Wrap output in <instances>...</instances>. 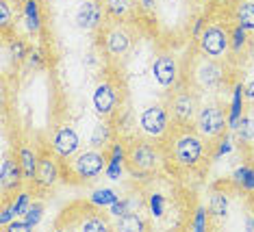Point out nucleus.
I'll list each match as a JSON object with an SVG mask.
<instances>
[{
    "label": "nucleus",
    "instance_id": "9",
    "mask_svg": "<svg viewBox=\"0 0 254 232\" xmlns=\"http://www.w3.org/2000/svg\"><path fill=\"white\" fill-rule=\"evenodd\" d=\"M59 156H57L55 152H44L39 154V163H37V172H35V180H33V184H35L37 189L42 191H53L57 184L61 182V163H59Z\"/></svg>",
    "mask_w": 254,
    "mask_h": 232
},
{
    "label": "nucleus",
    "instance_id": "26",
    "mask_svg": "<svg viewBox=\"0 0 254 232\" xmlns=\"http://www.w3.org/2000/svg\"><path fill=\"white\" fill-rule=\"evenodd\" d=\"M89 143H91L94 148H100V150H105L107 143H111V128L107 126V119H102L100 124H98L96 128H94Z\"/></svg>",
    "mask_w": 254,
    "mask_h": 232
},
{
    "label": "nucleus",
    "instance_id": "21",
    "mask_svg": "<svg viewBox=\"0 0 254 232\" xmlns=\"http://www.w3.org/2000/svg\"><path fill=\"white\" fill-rule=\"evenodd\" d=\"M137 0H102V7H105V13L113 20H124L128 17L132 11L137 9Z\"/></svg>",
    "mask_w": 254,
    "mask_h": 232
},
{
    "label": "nucleus",
    "instance_id": "18",
    "mask_svg": "<svg viewBox=\"0 0 254 232\" xmlns=\"http://www.w3.org/2000/svg\"><path fill=\"white\" fill-rule=\"evenodd\" d=\"M146 206H148L150 217H152L154 222H163L167 217V211L172 208V202L163 191H150L146 195Z\"/></svg>",
    "mask_w": 254,
    "mask_h": 232
},
{
    "label": "nucleus",
    "instance_id": "39",
    "mask_svg": "<svg viewBox=\"0 0 254 232\" xmlns=\"http://www.w3.org/2000/svg\"><path fill=\"white\" fill-rule=\"evenodd\" d=\"M202 31H204V28H202V17H198V20H195V26H193V35H200Z\"/></svg>",
    "mask_w": 254,
    "mask_h": 232
},
{
    "label": "nucleus",
    "instance_id": "37",
    "mask_svg": "<svg viewBox=\"0 0 254 232\" xmlns=\"http://www.w3.org/2000/svg\"><path fill=\"white\" fill-rule=\"evenodd\" d=\"M7 230H31V226H28L26 219H13L9 226H7Z\"/></svg>",
    "mask_w": 254,
    "mask_h": 232
},
{
    "label": "nucleus",
    "instance_id": "19",
    "mask_svg": "<svg viewBox=\"0 0 254 232\" xmlns=\"http://www.w3.org/2000/svg\"><path fill=\"white\" fill-rule=\"evenodd\" d=\"M228 211H230V202H228V193H226V191H217V189L211 191V198H209L211 222H215V224L226 222Z\"/></svg>",
    "mask_w": 254,
    "mask_h": 232
},
{
    "label": "nucleus",
    "instance_id": "29",
    "mask_svg": "<svg viewBox=\"0 0 254 232\" xmlns=\"http://www.w3.org/2000/svg\"><path fill=\"white\" fill-rule=\"evenodd\" d=\"M31 195L26 193V191H18V193H13L11 195V204H13V211H15V215L18 217H24V213L28 211V206H31Z\"/></svg>",
    "mask_w": 254,
    "mask_h": 232
},
{
    "label": "nucleus",
    "instance_id": "10",
    "mask_svg": "<svg viewBox=\"0 0 254 232\" xmlns=\"http://www.w3.org/2000/svg\"><path fill=\"white\" fill-rule=\"evenodd\" d=\"M91 104H94V111L100 119H111L113 113L120 107V94L118 87L111 80H102L96 85L94 96H91Z\"/></svg>",
    "mask_w": 254,
    "mask_h": 232
},
{
    "label": "nucleus",
    "instance_id": "20",
    "mask_svg": "<svg viewBox=\"0 0 254 232\" xmlns=\"http://www.w3.org/2000/svg\"><path fill=\"white\" fill-rule=\"evenodd\" d=\"M15 154H18V161H20V165H22V172H24V180L26 182H33V180H35L37 163H39V154L31 146H28V143H22Z\"/></svg>",
    "mask_w": 254,
    "mask_h": 232
},
{
    "label": "nucleus",
    "instance_id": "1",
    "mask_svg": "<svg viewBox=\"0 0 254 232\" xmlns=\"http://www.w3.org/2000/svg\"><path fill=\"white\" fill-rule=\"evenodd\" d=\"M165 141V159L178 170L191 172L204 163L209 141L191 126H174Z\"/></svg>",
    "mask_w": 254,
    "mask_h": 232
},
{
    "label": "nucleus",
    "instance_id": "11",
    "mask_svg": "<svg viewBox=\"0 0 254 232\" xmlns=\"http://www.w3.org/2000/svg\"><path fill=\"white\" fill-rule=\"evenodd\" d=\"M24 172L18 161V154L2 156V165H0V191H2V198H11V193H18L24 184Z\"/></svg>",
    "mask_w": 254,
    "mask_h": 232
},
{
    "label": "nucleus",
    "instance_id": "17",
    "mask_svg": "<svg viewBox=\"0 0 254 232\" xmlns=\"http://www.w3.org/2000/svg\"><path fill=\"white\" fill-rule=\"evenodd\" d=\"M76 228L78 230H85V232H105V230H111L113 224L111 219L102 213H98V206L96 208H89L87 215H83L76 222Z\"/></svg>",
    "mask_w": 254,
    "mask_h": 232
},
{
    "label": "nucleus",
    "instance_id": "28",
    "mask_svg": "<svg viewBox=\"0 0 254 232\" xmlns=\"http://www.w3.org/2000/svg\"><path fill=\"white\" fill-rule=\"evenodd\" d=\"M233 178H235V182L241 184L246 191H254V170L252 167H239V170H235Z\"/></svg>",
    "mask_w": 254,
    "mask_h": 232
},
{
    "label": "nucleus",
    "instance_id": "8",
    "mask_svg": "<svg viewBox=\"0 0 254 232\" xmlns=\"http://www.w3.org/2000/svg\"><path fill=\"white\" fill-rule=\"evenodd\" d=\"M198 50L204 57L224 61L230 52V31L219 24L204 26V31L198 35Z\"/></svg>",
    "mask_w": 254,
    "mask_h": 232
},
{
    "label": "nucleus",
    "instance_id": "36",
    "mask_svg": "<svg viewBox=\"0 0 254 232\" xmlns=\"http://www.w3.org/2000/svg\"><path fill=\"white\" fill-rule=\"evenodd\" d=\"M244 96H246V102L254 107V76L244 85Z\"/></svg>",
    "mask_w": 254,
    "mask_h": 232
},
{
    "label": "nucleus",
    "instance_id": "35",
    "mask_svg": "<svg viewBox=\"0 0 254 232\" xmlns=\"http://www.w3.org/2000/svg\"><path fill=\"white\" fill-rule=\"evenodd\" d=\"M124 165H126V161L122 159H109V165H107V176L111 178V180H120V176H122V172H124Z\"/></svg>",
    "mask_w": 254,
    "mask_h": 232
},
{
    "label": "nucleus",
    "instance_id": "25",
    "mask_svg": "<svg viewBox=\"0 0 254 232\" xmlns=\"http://www.w3.org/2000/svg\"><path fill=\"white\" fill-rule=\"evenodd\" d=\"M248 44H250V37H248V31L246 28H241L239 24H235V28L230 31V52H235V55H241Z\"/></svg>",
    "mask_w": 254,
    "mask_h": 232
},
{
    "label": "nucleus",
    "instance_id": "38",
    "mask_svg": "<svg viewBox=\"0 0 254 232\" xmlns=\"http://www.w3.org/2000/svg\"><path fill=\"white\" fill-rule=\"evenodd\" d=\"M139 2V7L146 11V13H154L157 11V0H137Z\"/></svg>",
    "mask_w": 254,
    "mask_h": 232
},
{
    "label": "nucleus",
    "instance_id": "23",
    "mask_svg": "<svg viewBox=\"0 0 254 232\" xmlns=\"http://www.w3.org/2000/svg\"><path fill=\"white\" fill-rule=\"evenodd\" d=\"M235 22L248 33L254 31V0H241L235 7Z\"/></svg>",
    "mask_w": 254,
    "mask_h": 232
},
{
    "label": "nucleus",
    "instance_id": "30",
    "mask_svg": "<svg viewBox=\"0 0 254 232\" xmlns=\"http://www.w3.org/2000/svg\"><path fill=\"white\" fill-rule=\"evenodd\" d=\"M113 202H118V193L111 191V189H100V191H96V193L91 195V204L98 206V208L111 206Z\"/></svg>",
    "mask_w": 254,
    "mask_h": 232
},
{
    "label": "nucleus",
    "instance_id": "16",
    "mask_svg": "<svg viewBox=\"0 0 254 232\" xmlns=\"http://www.w3.org/2000/svg\"><path fill=\"white\" fill-rule=\"evenodd\" d=\"M22 22H24L28 35H39L44 26V15L39 0H22Z\"/></svg>",
    "mask_w": 254,
    "mask_h": 232
},
{
    "label": "nucleus",
    "instance_id": "4",
    "mask_svg": "<svg viewBox=\"0 0 254 232\" xmlns=\"http://www.w3.org/2000/svg\"><path fill=\"white\" fill-rule=\"evenodd\" d=\"M193 128L200 132L206 141H215L226 135L228 128V109L222 102H204L195 115Z\"/></svg>",
    "mask_w": 254,
    "mask_h": 232
},
{
    "label": "nucleus",
    "instance_id": "32",
    "mask_svg": "<svg viewBox=\"0 0 254 232\" xmlns=\"http://www.w3.org/2000/svg\"><path fill=\"white\" fill-rule=\"evenodd\" d=\"M13 20H15V13L11 11L9 0H0V28H2V33L9 31V26L13 24Z\"/></svg>",
    "mask_w": 254,
    "mask_h": 232
},
{
    "label": "nucleus",
    "instance_id": "34",
    "mask_svg": "<svg viewBox=\"0 0 254 232\" xmlns=\"http://www.w3.org/2000/svg\"><path fill=\"white\" fill-rule=\"evenodd\" d=\"M15 217H18V215H15L11 200H9V198H2V211H0V226H2V228H7V226L13 222Z\"/></svg>",
    "mask_w": 254,
    "mask_h": 232
},
{
    "label": "nucleus",
    "instance_id": "2",
    "mask_svg": "<svg viewBox=\"0 0 254 232\" xmlns=\"http://www.w3.org/2000/svg\"><path fill=\"white\" fill-rule=\"evenodd\" d=\"M165 161H167L165 152L150 139L130 143L128 150H126V167L135 176H146V178L159 176Z\"/></svg>",
    "mask_w": 254,
    "mask_h": 232
},
{
    "label": "nucleus",
    "instance_id": "13",
    "mask_svg": "<svg viewBox=\"0 0 254 232\" xmlns=\"http://www.w3.org/2000/svg\"><path fill=\"white\" fill-rule=\"evenodd\" d=\"M50 146H53V152L59 156L61 161H67L80 150V137H78V132L74 130V126L63 124L55 130Z\"/></svg>",
    "mask_w": 254,
    "mask_h": 232
},
{
    "label": "nucleus",
    "instance_id": "12",
    "mask_svg": "<svg viewBox=\"0 0 254 232\" xmlns=\"http://www.w3.org/2000/svg\"><path fill=\"white\" fill-rule=\"evenodd\" d=\"M152 78L157 80L159 87L163 89H174L178 87V78H181V69H178V61L174 55H159L152 63Z\"/></svg>",
    "mask_w": 254,
    "mask_h": 232
},
{
    "label": "nucleus",
    "instance_id": "15",
    "mask_svg": "<svg viewBox=\"0 0 254 232\" xmlns=\"http://www.w3.org/2000/svg\"><path fill=\"white\" fill-rule=\"evenodd\" d=\"M102 15H105V7L98 0H83L78 4L76 13H74V24L76 28L85 33H91L102 24Z\"/></svg>",
    "mask_w": 254,
    "mask_h": 232
},
{
    "label": "nucleus",
    "instance_id": "24",
    "mask_svg": "<svg viewBox=\"0 0 254 232\" xmlns=\"http://www.w3.org/2000/svg\"><path fill=\"white\" fill-rule=\"evenodd\" d=\"M237 139L244 146H252L254 143V111H246L241 115L239 124H237Z\"/></svg>",
    "mask_w": 254,
    "mask_h": 232
},
{
    "label": "nucleus",
    "instance_id": "3",
    "mask_svg": "<svg viewBox=\"0 0 254 232\" xmlns=\"http://www.w3.org/2000/svg\"><path fill=\"white\" fill-rule=\"evenodd\" d=\"M109 165V156L105 150L100 148H87V150H78L72 159L65 161V170L76 178V182H91L100 176L102 172H107Z\"/></svg>",
    "mask_w": 254,
    "mask_h": 232
},
{
    "label": "nucleus",
    "instance_id": "33",
    "mask_svg": "<svg viewBox=\"0 0 254 232\" xmlns=\"http://www.w3.org/2000/svg\"><path fill=\"white\" fill-rule=\"evenodd\" d=\"M9 52H11V59L13 61H22L24 57H28V48H26V44L22 42L20 37H13L9 42Z\"/></svg>",
    "mask_w": 254,
    "mask_h": 232
},
{
    "label": "nucleus",
    "instance_id": "31",
    "mask_svg": "<svg viewBox=\"0 0 254 232\" xmlns=\"http://www.w3.org/2000/svg\"><path fill=\"white\" fill-rule=\"evenodd\" d=\"M42 217H44V202H31L28 211L24 213V219L28 222V226L35 228V226L42 222Z\"/></svg>",
    "mask_w": 254,
    "mask_h": 232
},
{
    "label": "nucleus",
    "instance_id": "27",
    "mask_svg": "<svg viewBox=\"0 0 254 232\" xmlns=\"http://www.w3.org/2000/svg\"><path fill=\"white\" fill-rule=\"evenodd\" d=\"M209 224H211L209 208L198 206L195 208V213H193V217L189 219V228L195 230V232H204V230H209Z\"/></svg>",
    "mask_w": 254,
    "mask_h": 232
},
{
    "label": "nucleus",
    "instance_id": "6",
    "mask_svg": "<svg viewBox=\"0 0 254 232\" xmlns=\"http://www.w3.org/2000/svg\"><path fill=\"white\" fill-rule=\"evenodd\" d=\"M167 109H170V117L174 126H193L195 115L200 111L198 91L193 87H178L170 96Z\"/></svg>",
    "mask_w": 254,
    "mask_h": 232
},
{
    "label": "nucleus",
    "instance_id": "14",
    "mask_svg": "<svg viewBox=\"0 0 254 232\" xmlns=\"http://www.w3.org/2000/svg\"><path fill=\"white\" fill-rule=\"evenodd\" d=\"M102 39H105V50L111 59H122V57H126L132 46V35L128 33V28H124L120 22L109 26Z\"/></svg>",
    "mask_w": 254,
    "mask_h": 232
},
{
    "label": "nucleus",
    "instance_id": "5",
    "mask_svg": "<svg viewBox=\"0 0 254 232\" xmlns=\"http://www.w3.org/2000/svg\"><path fill=\"white\" fill-rule=\"evenodd\" d=\"M226 78V69H224L222 61L211 59V57H195L191 69H189V85L195 91H215L224 85Z\"/></svg>",
    "mask_w": 254,
    "mask_h": 232
},
{
    "label": "nucleus",
    "instance_id": "7",
    "mask_svg": "<svg viewBox=\"0 0 254 232\" xmlns=\"http://www.w3.org/2000/svg\"><path fill=\"white\" fill-rule=\"evenodd\" d=\"M170 109L161 102H154L146 107L139 115V130L141 135L150 139V141H165V137L170 135Z\"/></svg>",
    "mask_w": 254,
    "mask_h": 232
},
{
    "label": "nucleus",
    "instance_id": "22",
    "mask_svg": "<svg viewBox=\"0 0 254 232\" xmlns=\"http://www.w3.org/2000/svg\"><path fill=\"white\" fill-rule=\"evenodd\" d=\"M113 228L124 230V232H139V230H146V228H148V222L143 219L141 213H137V211H126L124 215L115 217Z\"/></svg>",
    "mask_w": 254,
    "mask_h": 232
}]
</instances>
